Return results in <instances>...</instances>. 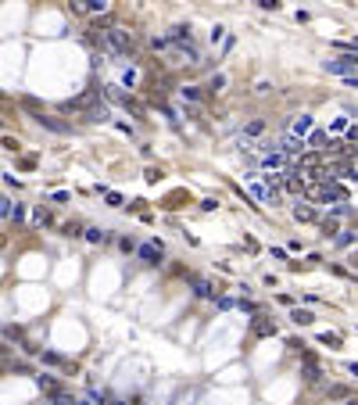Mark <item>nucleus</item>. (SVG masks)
<instances>
[{"label":"nucleus","mask_w":358,"mask_h":405,"mask_svg":"<svg viewBox=\"0 0 358 405\" xmlns=\"http://www.w3.org/2000/svg\"><path fill=\"white\" fill-rule=\"evenodd\" d=\"M305 147H315V151H326V147H330V137H326L322 129H312L308 137H305Z\"/></svg>","instance_id":"nucleus-11"},{"label":"nucleus","mask_w":358,"mask_h":405,"mask_svg":"<svg viewBox=\"0 0 358 405\" xmlns=\"http://www.w3.org/2000/svg\"><path fill=\"white\" fill-rule=\"evenodd\" d=\"M76 405H93V402H76Z\"/></svg>","instance_id":"nucleus-36"},{"label":"nucleus","mask_w":358,"mask_h":405,"mask_svg":"<svg viewBox=\"0 0 358 405\" xmlns=\"http://www.w3.org/2000/svg\"><path fill=\"white\" fill-rule=\"evenodd\" d=\"M104 201H108L111 208H122V194H115V190H104Z\"/></svg>","instance_id":"nucleus-26"},{"label":"nucleus","mask_w":358,"mask_h":405,"mask_svg":"<svg viewBox=\"0 0 358 405\" xmlns=\"http://www.w3.org/2000/svg\"><path fill=\"white\" fill-rule=\"evenodd\" d=\"M179 97H183V104L197 108V104H201V86H183V90H179Z\"/></svg>","instance_id":"nucleus-15"},{"label":"nucleus","mask_w":358,"mask_h":405,"mask_svg":"<svg viewBox=\"0 0 358 405\" xmlns=\"http://www.w3.org/2000/svg\"><path fill=\"white\" fill-rule=\"evenodd\" d=\"M265 133V118H251V122L244 126V140H255V137H262Z\"/></svg>","instance_id":"nucleus-16"},{"label":"nucleus","mask_w":358,"mask_h":405,"mask_svg":"<svg viewBox=\"0 0 358 405\" xmlns=\"http://www.w3.org/2000/svg\"><path fill=\"white\" fill-rule=\"evenodd\" d=\"M0 352H4V344H0Z\"/></svg>","instance_id":"nucleus-38"},{"label":"nucleus","mask_w":358,"mask_h":405,"mask_svg":"<svg viewBox=\"0 0 358 405\" xmlns=\"http://www.w3.org/2000/svg\"><path fill=\"white\" fill-rule=\"evenodd\" d=\"M219 40H226V29H222V25L212 29V43H219Z\"/></svg>","instance_id":"nucleus-29"},{"label":"nucleus","mask_w":358,"mask_h":405,"mask_svg":"<svg viewBox=\"0 0 358 405\" xmlns=\"http://www.w3.org/2000/svg\"><path fill=\"white\" fill-rule=\"evenodd\" d=\"M247 183H251V194H255L262 204H268V190H265V183L258 179V172H251V176H247Z\"/></svg>","instance_id":"nucleus-12"},{"label":"nucleus","mask_w":358,"mask_h":405,"mask_svg":"<svg viewBox=\"0 0 358 405\" xmlns=\"http://www.w3.org/2000/svg\"><path fill=\"white\" fill-rule=\"evenodd\" d=\"M226 83H229V79H226V76H222V72H215V76H212V79H208V90H215V94H219V90H222V86H226Z\"/></svg>","instance_id":"nucleus-24"},{"label":"nucleus","mask_w":358,"mask_h":405,"mask_svg":"<svg viewBox=\"0 0 358 405\" xmlns=\"http://www.w3.org/2000/svg\"><path fill=\"white\" fill-rule=\"evenodd\" d=\"M33 118H36L43 129H50V133H68V129H72L68 122H61V118H54V115H43V111H40V115H33Z\"/></svg>","instance_id":"nucleus-9"},{"label":"nucleus","mask_w":358,"mask_h":405,"mask_svg":"<svg viewBox=\"0 0 358 405\" xmlns=\"http://www.w3.org/2000/svg\"><path fill=\"white\" fill-rule=\"evenodd\" d=\"M319 226H322V233H326V237H333V233H340V215H326V219L319 222Z\"/></svg>","instance_id":"nucleus-18"},{"label":"nucleus","mask_w":358,"mask_h":405,"mask_svg":"<svg viewBox=\"0 0 358 405\" xmlns=\"http://www.w3.org/2000/svg\"><path fill=\"white\" fill-rule=\"evenodd\" d=\"M40 358H43L47 366H68L65 358H61V355H54V352H40Z\"/></svg>","instance_id":"nucleus-23"},{"label":"nucleus","mask_w":358,"mask_h":405,"mask_svg":"<svg viewBox=\"0 0 358 405\" xmlns=\"http://www.w3.org/2000/svg\"><path fill=\"white\" fill-rule=\"evenodd\" d=\"M315 129V122H312V115H297L294 122H290V137H297V140H305L308 133Z\"/></svg>","instance_id":"nucleus-7"},{"label":"nucleus","mask_w":358,"mask_h":405,"mask_svg":"<svg viewBox=\"0 0 358 405\" xmlns=\"http://www.w3.org/2000/svg\"><path fill=\"white\" fill-rule=\"evenodd\" d=\"M258 7H262V11H276L279 4H276V0H258Z\"/></svg>","instance_id":"nucleus-31"},{"label":"nucleus","mask_w":358,"mask_h":405,"mask_svg":"<svg viewBox=\"0 0 358 405\" xmlns=\"http://www.w3.org/2000/svg\"><path fill=\"white\" fill-rule=\"evenodd\" d=\"M337 244H340V248H348V244H355V233H337Z\"/></svg>","instance_id":"nucleus-28"},{"label":"nucleus","mask_w":358,"mask_h":405,"mask_svg":"<svg viewBox=\"0 0 358 405\" xmlns=\"http://www.w3.org/2000/svg\"><path fill=\"white\" fill-rule=\"evenodd\" d=\"M276 147H279L283 154H287V161H290L294 154H305V140H297V137H290V133H287V137H283V140H279Z\"/></svg>","instance_id":"nucleus-8"},{"label":"nucleus","mask_w":358,"mask_h":405,"mask_svg":"<svg viewBox=\"0 0 358 405\" xmlns=\"http://www.w3.org/2000/svg\"><path fill=\"white\" fill-rule=\"evenodd\" d=\"M33 222H36V226H47V222H50V212H43V208H36V212H33Z\"/></svg>","instance_id":"nucleus-27"},{"label":"nucleus","mask_w":358,"mask_h":405,"mask_svg":"<svg viewBox=\"0 0 358 405\" xmlns=\"http://www.w3.org/2000/svg\"><path fill=\"white\" fill-rule=\"evenodd\" d=\"M251 330H255V337H276V323H272V319H265V316H255Z\"/></svg>","instance_id":"nucleus-10"},{"label":"nucleus","mask_w":358,"mask_h":405,"mask_svg":"<svg viewBox=\"0 0 358 405\" xmlns=\"http://www.w3.org/2000/svg\"><path fill=\"white\" fill-rule=\"evenodd\" d=\"M326 72H333V76H355L358 72V54H337V57H330L326 61Z\"/></svg>","instance_id":"nucleus-3"},{"label":"nucleus","mask_w":358,"mask_h":405,"mask_svg":"<svg viewBox=\"0 0 358 405\" xmlns=\"http://www.w3.org/2000/svg\"><path fill=\"white\" fill-rule=\"evenodd\" d=\"M50 405H76V398L65 395V391H54V395H50Z\"/></svg>","instance_id":"nucleus-22"},{"label":"nucleus","mask_w":358,"mask_h":405,"mask_svg":"<svg viewBox=\"0 0 358 405\" xmlns=\"http://www.w3.org/2000/svg\"><path fill=\"white\" fill-rule=\"evenodd\" d=\"M93 40L100 43V51L111 54V57H133L136 54V40H133L126 29H118V25H104L100 36H93Z\"/></svg>","instance_id":"nucleus-1"},{"label":"nucleus","mask_w":358,"mask_h":405,"mask_svg":"<svg viewBox=\"0 0 358 405\" xmlns=\"http://www.w3.org/2000/svg\"><path fill=\"white\" fill-rule=\"evenodd\" d=\"M151 47H154L158 54H169V51H172V47H169V40H165V36H154V40H151Z\"/></svg>","instance_id":"nucleus-25"},{"label":"nucleus","mask_w":358,"mask_h":405,"mask_svg":"<svg viewBox=\"0 0 358 405\" xmlns=\"http://www.w3.org/2000/svg\"><path fill=\"white\" fill-rule=\"evenodd\" d=\"M108 0H76L72 4V11H79V14H108Z\"/></svg>","instance_id":"nucleus-6"},{"label":"nucleus","mask_w":358,"mask_h":405,"mask_svg":"<svg viewBox=\"0 0 358 405\" xmlns=\"http://www.w3.org/2000/svg\"><path fill=\"white\" fill-rule=\"evenodd\" d=\"M0 219L22 222V219H25V208H22V204H14L11 198H4V194H0Z\"/></svg>","instance_id":"nucleus-5"},{"label":"nucleus","mask_w":358,"mask_h":405,"mask_svg":"<svg viewBox=\"0 0 358 405\" xmlns=\"http://www.w3.org/2000/svg\"><path fill=\"white\" fill-rule=\"evenodd\" d=\"M348 405H358V402H348Z\"/></svg>","instance_id":"nucleus-37"},{"label":"nucleus","mask_w":358,"mask_h":405,"mask_svg":"<svg viewBox=\"0 0 358 405\" xmlns=\"http://www.w3.org/2000/svg\"><path fill=\"white\" fill-rule=\"evenodd\" d=\"M312 194L319 198V204H333V208L337 204H348V190L340 187V183H319Z\"/></svg>","instance_id":"nucleus-2"},{"label":"nucleus","mask_w":358,"mask_h":405,"mask_svg":"<svg viewBox=\"0 0 358 405\" xmlns=\"http://www.w3.org/2000/svg\"><path fill=\"white\" fill-rule=\"evenodd\" d=\"M348 373H351V377H358V362H355V366H348Z\"/></svg>","instance_id":"nucleus-34"},{"label":"nucleus","mask_w":358,"mask_h":405,"mask_svg":"<svg viewBox=\"0 0 358 405\" xmlns=\"http://www.w3.org/2000/svg\"><path fill=\"white\" fill-rule=\"evenodd\" d=\"M348 144H358V122L348 126Z\"/></svg>","instance_id":"nucleus-30"},{"label":"nucleus","mask_w":358,"mask_h":405,"mask_svg":"<svg viewBox=\"0 0 358 405\" xmlns=\"http://www.w3.org/2000/svg\"><path fill=\"white\" fill-rule=\"evenodd\" d=\"M190 283H193V291H197V298H215V287L204 276H190Z\"/></svg>","instance_id":"nucleus-14"},{"label":"nucleus","mask_w":358,"mask_h":405,"mask_svg":"<svg viewBox=\"0 0 358 405\" xmlns=\"http://www.w3.org/2000/svg\"><path fill=\"white\" fill-rule=\"evenodd\" d=\"M344 83H348V86H358V76H348Z\"/></svg>","instance_id":"nucleus-33"},{"label":"nucleus","mask_w":358,"mask_h":405,"mask_svg":"<svg viewBox=\"0 0 358 405\" xmlns=\"http://www.w3.org/2000/svg\"><path fill=\"white\" fill-rule=\"evenodd\" d=\"M348 154H351V158H355V161H358V147H351V151H348Z\"/></svg>","instance_id":"nucleus-35"},{"label":"nucleus","mask_w":358,"mask_h":405,"mask_svg":"<svg viewBox=\"0 0 358 405\" xmlns=\"http://www.w3.org/2000/svg\"><path fill=\"white\" fill-rule=\"evenodd\" d=\"M83 237H86L90 244H104V241H108V230H100V226H86V230H83Z\"/></svg>","instance_id":"nucleus-17"},{"label":"nucleus","mask_w":358,"mask_h":405,"mask_svg":"<svg viewBox=\"0 0 358 405\" xmlns=\"http://www.w3.org/2000/svg\"><path fill=\"white\" fill-rule=\"evenodd\" d=\"M136 254H140V262H147V265H161V241H151V244H140L136 248Z\"/></svg>","instance_id":"nucleus-4"},{"label":"nucleus","mask_w":358,"mask_h":405,"mask_svg":"<svg viewBox=\"0 0 358 405\" xmlns=\"http://www.w3.org/2000/svg\"><path fill=\"white\" fill-rule=\"evenodd\" d=\"M294 219H297V222H315L319 212H315L312 204H294Z\"/></svg>","instance_id":"nucleus-13"},{"label":"nucleus","mask_w":358,"mask_h":405,"mask_svg":"<svg viewBox=\"0 0 358 405\" xmlns=\"http://www.w3.org/2000/svg\"><path fill=\"white\" fill-rule=\"evenodd\" d=\"M290 319H294L297 326H308V323H315V316H312L308 308H294V312H290Z\"/></svg>","instance_id":"nucleus-20"},{"label":"nucleus","mask_w":358,"mask_h":405,"mask_svg":"<svg viewBox=\"0 0 358 405\" xmlns=\"http://www.w3.org/2000/svg\"><path fill=\"white\" fill-rule=\"evenodd\" d=\"M36 384L43 387V391H47V395H54V391H61V384H57L54 377H47V373H40V377H36Z\"/></svg>","instance_id":"nucleus-19"},{"label":"nucleus","mask_w":358,"mask_h":405,"mask_svg":"<svg viewBox=\"0 0 358 405\" xmlns=\"http://www.w3.org/2000/svg\"><path fill=\"white\" fill-rule=\"evenodd\" d=\"M337 176H344L348 183H358V165H333Z\"/></svg>","instance_id":"nucleus-21"},{"label":"nucleus","mask_w":358,"mask_h":405,"mask_svg":"<svg viewBox=\"0 0 358 405\" xmlns=\"http://www.w3.org/2000/svg\"><path fill=\"white\" fill-rule=\"evenodd\" d=\"M65 233H72V237H79V233H83V226H79V222H68V226H65Z\"/></svg>","instance_id":"nucleus-32"}]
</instances>
